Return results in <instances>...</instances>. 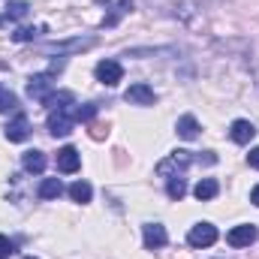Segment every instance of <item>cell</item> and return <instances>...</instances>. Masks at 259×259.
<instances>
[{"mask_svg": "<svg viewBox=\"0 0 259 259\" xmlns=\"http://www.w3.org/2000/svg\"><path fill=\"white\" fill-rule=\"evenodd\" d=\"M75 109L72 106H64V109H52V115H49V133L58 139V136H69L72 133V121H75V115H72Z\"/></svg>", "mask_w": 259, "mask_h": 259, "instance_id": "6da1fadb", "label": "cell"}, {"mask_svg": "<svg viewBox=\"0 0 259 259\" xmlns=\"http://www.w3.org/2000/svg\"><path fill=\"white\" fill-rule=\"evenodd\" d=\"M187 241H190L193 247H211V244L217 241V226H211V223H196L193 229H190V235H187Z\"/></svg>", "mask_w": 259, "mask_h": 259, "instance_id": "7a4b0ae2", "label": "cell"}, {"mask_svg": "<svg viewBox=\"0 0 259 259\" xmlns=\"http://www.w3.org/2000/svg\"><path fill=\"white\" fill-rule=\"evenodd\" d=\"M256 238H259V232H256V226H250V223L235 226V229H229V235H226V241H229L232 247H250Z\"/></svg>", "mask_w": 259, "mask_h": 259, "instance_id": "3957f363", "label": "cell"}, {"mask_svg": "<svg viewBox=\"0 0 259 259\" xmlns=\"http://www.w3.org/2000/svg\"><path fill=\"white\" fill-rule=\"evenodd\" d=\"M97 78H100L103 84L115 88V84L124 78V66L118 64V61H100V64H97Z\"/></svg>", "mask_w": 259, "mask_h": 259, "instance_id": "277c9868", "label": "cell"}, {"mask_svg": "<svg viewBox=\"0 0 259 259\" xmlns=\"http://www.w3.org/2000/svg\"><path fill=\"white\" fill-rule=\"evenodd\" d=\"M27 94L33 97V100H39V103H46L52 94H55V81L49 78V75H33L30 81H27Z\"/></svg>", "mask_w": 259, "mask_h": 259, "instance_id": "5b68a950", "label": "cell"}, {"mask_svg": "<svg viewBox=\"0 0 259 259\" xmlns=\"http://www.w3.org/2000/svg\"><path fill=\"white\" fill-rule=\"evenodd\" d=\"M142 235H145V247H148V250H157V247H163V244L169 241V232H166V226H160V223H148V226L142 229Z\"/></svg>", "mask_w": 259, "mask_h": 259, "instance_id": "8992f818", "label": "cell"}, {"mask_svg": "<svg viewBox=\"0 0 259 259\" xmlns=\"http://www.w3.org/2000/svg\"><path fill=\"white\" fill-rule=\"evenodd\" d=\"M127 103H133V106H154L157 103V94L148 88V84H130V91H127Z\"/></svg>", "mask_w": 259, "mask_h": 259, "instance_id": "52a82bcc", "label": "cell"}, {"mask_svg": "<svg viewBox=\"0 0 259 259\" xmlns=\"http://www.w3.org/2000/svg\"><path fill=\"white\" fill-rule=\"evenodd\" d=\"M78 166H81V157H78V151L75 148H61L58 151V169L64 172V175H72V172H78Z\"/></svg>", "mask_w": 259, "mask_h": 259, "instance_id": "ba28073f", "label": "cell"}, {"mask_svg": "<svg viewBox=\"0 0 259 259\" xmlns=\"http://www.w3.org/2000/svg\"><path fill=\"white\" fill-rule=\"evenodd\" d=\"M27 136H30V124H27L24 115H15V121L6 124V139L9 142H24Z\"/></svg>", "mask_w": 259, "mask_h": 259, "instance_id": "9c48e42d", "label": "cell"}, {"mask_svg": "<svg viewBox=\"0 0 259 259\" xmlns=\"http://www.w3.org/2000/svg\"><path fill=\"white\" fill-rule=\"evenodd\" d=\"M253 133H256V130H253L250 121H235L232 130H229V136H232V142H235V145H247V142L253 139Z\"/></svg>", "mask_w": 259, "mask_h": 259, "instance_id": "30bf717a", "label": "cell"}, {"mask_svg": "<svg viewBox=\"0 0 259 259\" xmlns=\"http://www.w3.org/2000/svg\"><path fill=\"white\" fill-rule=\"evenodd\" d=\"M193 193H196V199H199V202H208V199H214V196L220 193V184H217L214 178H202V181L196 184Z\"/></svg>", "mask_w": 259, "mask_h": 259, "instance_id": "8fae6325", "label": "cell"}, {"mask_svg": "<svg viewBox=\"0 0 259 259\" xmlns=\"http://www.w3.org/2000/svg\"><path fill=\"white\" fill-rule=\"evenodd\" d=\"M94 46V39H69V42H49L46 46V52H78V49H91Z\"/></svg>", "mask_w": 259, "mask_h": 259, "instance_id": "7c38bea8", "label": "cell"}, {"mask_svg": "<svg viewBox=\"0 0 259 259\" xmlns=\"http://www.w3.org/2000/svg\"><path fill=\"white\" fill-rule=\"evenodd\" d=\"M46 163H49V160H46L42 151H27V154H24V169L33 172V175H39V172L46 169Z\"/></svg>", "mask_w": 259, "mask_h": 259, "instance_id": "4fadbf2b", "label": "cell"}, {"mask_svg": "<svg viewBox=\"0 0 259 259\" xmlns=\"http://www.w3.org/2000/svg\"><path fill=\"white\" fill-rule=\"evenodd\" d=\"M175 130H178V136H181V139H187V142L199 136V124H196L193 115H184V118H178V127H175Z\"/></svg>", "mask_w": 259, "mask_h": 259, "instance_id": "5bb4252c", "label": "cell"}, {"mask_svg": "<svg viewBox=\"0 0 259 259\" xmlns=\"http://www.w3.org/2000/svg\"><path fill=\"white\" fill-rule=\"evenodd\" d=\"M91 196H94V190H91V184H88V181H75V184L69 187V199H72V202H78V205L91 202Z\"/></svg>", "mask_w": 259, "mask_h": 259, "instance_id": "9a60e30c", "label": "cell"}, {"mask_svg": "<svg viewBox=\"0 0 259 259\" xmlns=\"http://www.w3.org/2000/svg\"><path fill=\"white\" fill-rule=\"evenodd\" d=\"M61 193H64L61 178H46V181L39 184V196H42V199H58Z\"/></svg>", "mask_w": 259, "mask_h": 259, "instance_id": "2e32d148", "label": "cell"}, {"mask_svg": "<svg viewBox=\"0 0 259 259\" xmlns=\"http://www.w3.org/2000/svg\"><path fill=\"white\" fill-rule=\"evenodd\" d=\"M42 106H49V109H64V106H75V97L69 94V91H58V94H52Z\"/></svg>", "mask_w": 259, "mask_h": 259, "instance_id": "e0dca14e", "label": "cell"}, {"mask_svg": "<svg viewBox=\"0 0 259 259\" xmlns=\"http://www.w3.org/2000/svg\"><path fill=\"white\" fill-rule=\"evenodd\" d=\"M9 112H18V97L9 88H0V115H9Z\"/></svg>", "mask_w": 259, "mask_h": 259, "instance_id": "ac0fdd59", "label": "cell"}, {"mask_svg": "<svg viewBox=\"0 0 259 259\" xmlns=\"http://www.w3.org/2000/svg\"><path fill=\"white\" fill-rule=\"evenodd\" d=\"M27 9H30V6H27L24 0H9V3H6V18L18 21V18H24V15H27Z\"/></svg>", "mask_w": 259, "mask_h": 259, "instance_id": "d6986e66", "label": "cell"}, {"mask_svg": "<svg viewBox=\"0 0 259 259\" xmlns=\"http://www.w3.org/2000/svg\"><path fill=\"white\" fill-rule=\"evenodd\" d=\"M166 193L172 196V199H184V193H187V184H184V178H181V175H172V178H169V187H166Z\"/></svg>", "mask_w": 259, "mask_h": 259, "instance_id": "ffe728a7", "label": "cell"}, {"mask_svg": "<svg viewBox=\"0 0 259 259\" xmlns=\"http://www.w3.org/2000/svg\"><path fill=\"white\" fill-rule=\"evenodd\" d=\"M36 33H42V27H18V30L12 33V39H15V42H27V39H33Z\"/></svg>", "mask_w": 259, "mask_h": 259, "instance_id": "44dd1931", "label": "cell"}, {"mask_svg": "<svg viewBox=\"0 0 259 259\" xmlns=\"http://www.w3.org/2000/svg\"><path fill=\"white\" fill-rule=\"evenodd\" d=\"M72 115H75V121H91V118L97 115V106H78Z\"/></svg>", "mask_w": 259, "mask_h": 259, "instance_id": "7402d4cb", "label": "cell"}, {"mask_svg": "<svg viewBox=\"0 0 259 259\" xmlns=\"http://www.w3.org/2000/svg\"><path fill=\"white\" fill-rule=\"evenodd\" d=\"M15 253V244L6 238V235H0V259H6V256H12Z\"/></svg>", "mask_w": 259, "mask_h": 259, "instance_id": "603a6c76", "label": "cell"}, {"mask_svg": "<svg viewBox=\"0 0 259 259\" xmlns=\"http://www.w3.org/2000/svg\"><path fill=\"white\" fill-rule=\"evenodd\" d=\"M247 163H250L253 169H259V148H253V151L247 154Z\"/></svg>", "mask_w": 259, "mask_h": 259, "instance_id": "cb8c5ba5", "label": "cell"}, {"mask_svg": "<svg viewBox=\"0 0 259 259\" xmlns=\"http://www.w3.org/2000/svg\"><path fill=\"white\" fill-rule=\"evenodd\" d=\"M250 202H253V205H259V184L253 187V193H250Z\"/></svg>", "mask_w": 259, "mask_h": 259, "instance_id": "d4e9b609", "label": "cell"}, {"mask_svg": "<svg viewBox=\"0 0 259 259\" xmlns=\"http://www.w3.org/2000/svg\"><path fill=\"white\" fill-rule=\"evenodd\" d=\"M27 259H33V256H27Z\"/></svg>", "mask_w": 259, "mask_h": 259, "instance_id": "484cf974", "label": "cell"}]
</instances>
